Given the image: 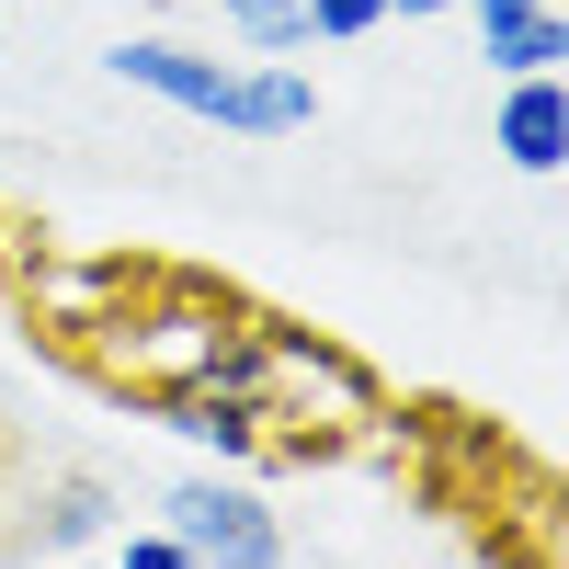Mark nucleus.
Listing matches in <instances>:
<instances>
[{
  "mask_svg": "<svg viewBox=\"0 0 569 569\" xmlns=\"http://www.w3.org/2000/svg\"><path fill=\"white\" fill-rule=\"evenodd\" d=\"M388 456L410 467V490L433 501L490 569H558V479H525L501 501V479L536 456V445H512L501 421L456 410V399H399L388 410Z\"/></svg>",
  "mask_w": 569,
  "mask_h": 569,
  "instance_id": "nucleus-1",
  "label": "nucleus"
},
{
  "mask_svg": "<svg viewBox=\"0 0 569 569\" xmlns=\"http://www.w3.org/2000/svg\"><path fill=\"white\" fill-rule=\"evenodd\" d=\"M160 536H182L194 569H284V525L240 479H171L160 490Z\"/></svg>",
  "mask_w": 569,
  "mask_h": 569,
  "instance_id": "nucleus-2",
  "label": "nucleus"
},
{
  "mask_svg": "<svg viewBox=\"0 0 569 569\" xmlns=\"http://www.w3.org/2000/svg\"><path fill=\"white\" fill-rule=\"evenodd\" d=\"M103 69H114L126 91H149V103H171V114H206V126L240 137V69H228V58H194V46L137 34V46H114Z\"/></svg>",
  "mask_w": 569,
  "mask_h": 569,
  "instance_id": "nucleus-3",
  "label": "nucleus"
},
{
  "mask_svg": "<svg viewBox=\"0 0 569 569\" xmlns=\"http://www.w3.org/2000/svg\"><path fill=\"white\" fill-rule=\"evenodd\" d=\"M319 126V80L297 58H251L240 69V137H308Z\"/></svg>",
  "mask_w": 569,
  "mask_h": 569,
  "instance_id": "nucleus-4",
  "label": "nucleus"
},
{
  "mask_svg": "<svg viewBox=\"0 0 569 569\" xmlns=\"http://www.w3.org/2000/svg\"><path fill=\"white\" fill-rule=\"evenodd\" d=\"M558 137H569L558 69H525V80H512V103H501V160H512V171H558Z\"/></svg>",
  "mask_w": 569,
  "mask_h": 569,
  "instance_id": "nucleus-5",
  "label": "nucleus"
},
{
  "mask_svg": "<svg viewBox=\"0 0 569 569\" xmlns=\"http://www.w3.org/2000/svg\"><path fill=\"white\" fill-rule=\"evenodd\" d=\"M217 12L240 23L251 58H297V46H308V0H217Z\"/></svg>",
  "mask_w": 569,
  "mask_h": 569,
  "instance_id": "nucleus-6",
  "label": "nucleus"
},
{
  "mask_svg": "<svg viewBox=\"0 0 569 569\" xmlns=\"http://www.w3.org/2000/svg\"><path fill=\"white\" fill-rule=\"evenodd\" d=\"M479 58H490L501 80H525V69H558V58H569V23H558V12H536V23H512V34H490Z\"/></svg>",
  "mask_w": 569,
  "mask_h": 569,
  "instance_id": "nucleus-7",
  "label": "nucleus"
},
{
  "mask_svg": "<svg viewBox=\"0 0 569 569\" xmlns=\"http://www.w3.org/2000/svg\"><path fill=\"white\" fill-rule=\"evenodd\" d=\"M399 0H308V34H330V46H353V34H376Z\"/></svg>",
  "mask_w": 569,
  "mask_h": 569,
  "instance_id": "nucleus-8",
  "label": "nucleus"
},
{
  "mask_svg": "<svg viewBox=\"0 0 569 569\" xmlns=\"http://www.w3.org/2000/svg\"><path fill=\"white\" fill-rule=\"evenodd\" d=\"M114 569H194V558H182V536H160V525H149V536H126V558H114Z\"/></svg>",
  "mask_w": 569,
  "mask_h": 569,
  "instance_id": "nucleus-9",
  "label": "nucleus"
},
{
  "mask_svg": "<svg viewBox=\"0 0 569 569\" xmlns=\"http://www.w3.org/2000/svg\"><path fill=\"white\" fill-rule=\"evenodd\" d=\"M467 12H479V46H490V34H512V23H536V12H558V0H467Z\"/></svg>",
  "mask_w": 569,
  "mask_h": 569,
  "instance_id": "nucleus-10",
  "label": "nucleus"
},
{
  "mask_svg": "<svg viewBox=\"0 0 569 569\" xmlns=\"http://www.w3.org/2000/svg\"><path fill=\"white\" fill-rule=\"evenodd\" d=\"M399 12H467V0H399Z\"/></svg>",
  "mask_w": 569,
  "mask_h": 569,
  "instance_id": "nucleus-11",
  "label": "nucleus"
}]
</instances>
